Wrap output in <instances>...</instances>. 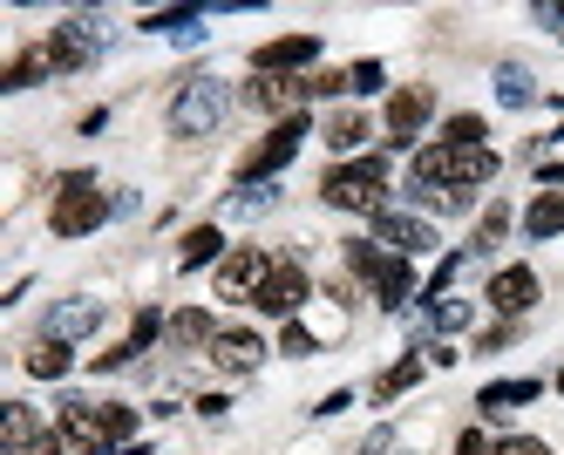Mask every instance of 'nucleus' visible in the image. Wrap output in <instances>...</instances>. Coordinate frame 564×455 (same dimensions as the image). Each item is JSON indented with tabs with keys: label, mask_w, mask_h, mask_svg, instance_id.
Masks as SVG:
<instances>
[{
	"label": "nucleus",
	"mask_w": 564,
	"mask_h": 455,
	"mask_svg": "<svg viewBox=\"0 0 564 455\" xmlns=\"http://www.w3.org/2000/svg\"><path fill=\"white\" fill-rule=\"evenodd\" d=\"M265 272H272V259L252 252V245H238V252L218 266V300H252L259 285H265Z\"/></svg>",
	"instance_id": "10"
},
{
	"label": "nucleus",
	"mask_w": 564,
	"mask_h": 455,
	"mask_svg": "<svg viewBox=\"0 0 564 455\" xmlns=\"http://www.w3.org/2000/svg\"><path fill=\"white\" fill-rule=\"evenodd\" d=\"M360 137H368V122H360V116H334V122H327V143H334V150H354Z\"/></svg>",
	"instance_id": "30"
},
{
	"label": "nucleus",
	"mask_w": 564,
	"mask_h": 455,
	"mask_svg": "<svg viewBox=\"0 0 564 455\" xmlns=\"http://www.w3.org/2000/svg\"><path fill=\"white\" fill-rule=\"evenodd\" d=\"M28 435H42V422H34V408H28V401H8V415H0V442H8V448H21Z\"/></svg>",
	"instance_id": "22"
},
{
	"label": "nucleus",
	"mask_w": 564,
	"mask_h": 455,
	"mask_svg": "<svg viewBox=\"0 0 564 455\" xmlns=\"http://www.w3.org/2000/svg\"><path fill=\"white\" fill-rule=\"evenodd\" d=\"M300 96H313V82H293V75H259L246 89V102H259V109H293Z\"/></svg>",
	"instance_id": "17"
},
{
	"label": "nucleus",
	"mask_w": 564,
	"mask_h": 455,
	"mask_svg": "<svg viewBox=\"0 0 564 455\" xmlns=\"http://www.w3.org/2000/svg\"><path fill=\"white\" fill-rule=\"evenodd\" d=\"M313 55H319V41H313V34H286V41H265L252 62H259L265 75H286V68H306Z\"/></svg>",
	"instance_id": "16"
},
{
	"label": "nucleus",
	"mask_w": 564,
	"mask_h": 455,
	"mask_svg": "<svg viewBox=\"0 0 564 455\" xmlns=\"http://www.w3.org/2000/svg\"><path fill=\"white\" fill-rule=\"evenodd\" d=\"M375 245H394V259H409V252H435V231L415 212H381L375 218Z\"/></svg>",
	"instance_id": "11"
},
{
	"label": "nucleus",
	"mask_w": 564,
	"mask_h": 455,
	"mask_svg": "<svg viewBox=\"0 0 564 455\" xmlns=\"http://www.w3.org/2000/svg\"><path fill=\"white\" fill-rule=\"evenodd\" d=\"M102 41H109V28H102L96 14H75V21H62V28L42 41V48H48V62H55V68H89Z\"/></svg>",
	"instance_id": "7"
},
{
	"label": "nucleus",
	"mask_w": 564,
	"mask_h": 455,
	"mask_svg": "<svg viewBox=\"0 0 564 455\" xmlns=\"http://www.w3.org/2000/svg\"><path fill=\"white\" fill-rule=\"evenodd\" d=\"M225 116H231V89H225L218 75H191L184 89H177V102H171V130L184 143H197V137H218Z\"/></svg>",
	"instance_id": "3"
},
{
	"label": "nucleus",
	"mask_w": 564,
	"mask_h": 455,
	"mask_svg": "<svg viewBox=\"0 0 564 455\" xmlns=\"http://www.w3.org/2000/svg\"><path fill=\"white\" fill-rule=\"evenodd\" d=\"M429 326H435V334H463V326H469V306H463V300H429Z\"/></svg>",
	"instance_id": "28"
},
{
	"label": "nucleus",
	"mask_w": 564,
	"mask_h": 455,
	"mask_svg": "<svg viewBox=\"0 0 564 455\" xmlns=\"http://www.w3.org/2000/svg\"><path fill=\"white\" fill-rule=\"evenodd\" d=\"M272 197H279V191H259V184H252L246 197H231V212H238V218H259V212H265Z\"/></svg>",
	"instance_id": "33"
},
{
	"label": "nucleus",
	"mask_w": 564,
	"mask_h": 455,
	"mask_svg": "<svg viewBox=\"0 0 564 455\" xmlns=\"http://www.w3.org/2000/svg\"><path fill=\"white\" fill-rule=\"evenodd\" d=\"M347 89H354V96H375V89H381V62H354V68H347Z\"/></svg>",
	"instance_id": "31"
},
{
	"label": "nucleus",
	"mask_w": 564,
	"mask_h": 455,
	"mask_svg": "<svg viewBox=\"0 0 564 455\" xmlns=\"http://www.w3.org/2000/svg\"><path fill=\"white\" fill-rule=\"evenodd\" d=\"M212 360L231 367V375H252V367L265 360V340L252 334V326H225V334L212 340Z\"/></svg>",
	"instance_id": "13"
},
{
	"label": "nucleus",
	"mask_w": 564,
	"mask_h": 455,
	"mask_svg": "<svg viewBox=\"0 0 564 455\" xmlns=\"http://www.w3.org/2000/svg\"><path fill=\"white\" fill-rule=\"evenodd\" d=\"M523 231H531V238H557L564 231V191H544L531 204V218H523Z\"/></svg>",
	"instance_id": "19"
},
{
	"label": "nucleus",
	"mask_w": 564,
	"mask_h": 455,
	"mask_svg": "<svg viewBox=\"0 0 564 455\" xmlns=\"http://www.w3.org/2000/svg\"><path fill=\"white\" fill-rule=\"evenodd\" d=\"M171 340H177V347H212L218 326H212V313H177V319H171Z\"/></svg>",
	"instance_id": "21"
},
{
	"label": "nucleus",
	"mask_w": 564,
	"mask_h": 455,
	"mask_svg": "<svg viewBox=\"0 0 564 455\" xmlns=\"http://www.w3.org/2000/svg\"><path fill=\"white\" fill-rule=\"evenodd\" d=\"M557 394H564V375H557Z\"/></svg>",
	"instance_id": "37"
},
{
	"label": "nucleus",
	"mask_w": 564,
	"mask_h": 455,
	"mask_svg": "<svg viewBox=\"0 0 564 455\" xmlns=\"http://www.w3.org/2000/svg\"><path fill=\"white\" fill-rule=\"evenodd\" d=\"M300 137H306V116H286V122H279V130H272L246 163H238V177H246V184H265L272 171H286L293 150H300Z\"/></svg>",
	"instance_id": "8"
},
{
	"label": "nucleus",
	"mask_w": 564,
	"mask_h": 455,
	"mask_svg": "<svg viewBox=\"0 0 564 455\" xmlns=\"http://www.w3.org/2000/svg\"><path fill=\"white\" fill-rule=\"evenodd\" d=\"M109 212H116V197L96 191L83 171H75V177L62 184V197H55V231H62V238H83V231H96Z\"/></svg>",
	"instance_id": "6"
},
{
	"label": "nucleus",
	"mask_w": 564,
	"mask_h": 455,
	"mask_svg": "<svg viewBox=\"0 0 564 455\" xmlns=\"http://www.w3.org/2000/svg\"><path fill=\"white\" fill-rule=\"evenodd\" d=\"M8 455H68V442L55 435V429H42V435H28L21 448H8Z\"/></svg>",
	"instance_id": "32"
},
{
	"label": "nucleus",
	"mask_w": 564,
	"mask_h": 455,
	"mask_svg": "<svg viewBox=\"0 0 564 455\" xmlns=\"http://www.w3.org/2000/svg\"><path fill=\"white\" fill-rule=\"evenodd\" d=\"M497 177V150H456V143H435V150H422L415 156V184H429V191H476V184H490Z\"/></svg>",
	"instance_id": "1"
},
{
	"label": "nucleus",
	"mask_w": 564,
	"mask_h": 455,
	"mask_svg": "<svg viewBox=\"0 0 564 455\" xmlns=\"http://www.w3.org/2000/svg\"><path fill=\"white\" fill-rule=\"evenodd\" d=\"M544 388L538 381H497V388H482V415H503V408H517V401H538Z\"/></svg>",
	"instance_id": "20"
},
{
	"label": "nucleus",
	"mask_w": 564,
	"mask_h": 455,
	"mask_svg": "<svg viewBox=\"0 0 564 455\" xmlns=\"http://www.w3.org/2000/svg\"><path fill=\"white\" fill-rule=\"evenodd\" d=\"M456 455H482V435H476V429H469V435H463V442H456Z\"/></svg>",
	"instance_id": "36"
},
{
	"label": "nucleus",
	"mask_w": 564,
	"mask_h": 455,
	"mask_svg": "<svg viewBox=\"0 0 564 455\" xmlns=\"http://www.w3.org/2000/svg\"><path fill=\"white\" fill-rule=\"evenodd\" d=\"M218 245H225L218 225H197V231L184 238V266H212V259H218Z\"/></svg>",
	"instance_id": "27"
},
{
	"label": "nucleus",
	"mask_w": 564,
	"mask_h": 455,
	"mask_svg": "<svg viewBox=\"0 0 564 455\" xmlns=\"http://www.w3.org/2000/svg\"><path fill=\"white\" fill-rule=\"evenodd\" d=\"M137 429V408H96V401H62V415H55V435L68 448H83V455H102L109 442H123Z\"/></svg>",
	"instance_id": "2"
},
{
	"label": "nucleus",
	"mask_w": 564,
	"mask_h": 455,
	"mask_svg": "<svg viewBox=\"0 0 564 455\" xmlns=\"http://www.w3.org/2000/svg\"><path fill=\"white\" fill-rule=\"evenodd\" d=\"M102 326V300H62L55 313H48V340H83V334H96Z\"/></svg>",
	"instance_id": "14"
},
{
	"label": "nucleus",
	"mask_w": 564,
	"mask_h": 455,
	"mask_svg": "<svg viewBox=\"0 0 564 455\" xmlns=\"http://www.w3.org/2000/svg\"><path fill=\"white\" fill-rule=\"evenodd\" d=\"M503 231H510V212H503V204H490V212H482V225H476V245H469V252H490Z\"/></svg>",
	"instance_id": "29"
},
{
	"label": "nucleus",
	"mask_w": 564,
	"mask_h": 455,
	"mask_svg": "<svg viewBox=\"0 0 564 455\" xmlns=\"http://www.w3.org/2000/svg\"><path fill=\"white\" fill-rule=\"evenodd\" d=\"M497 96H503L510 109H523V102L538 96V89H531V68H517V62H503V68H497Z\"/></svg>",
	"instance_id": "23"
},
{
	"label": "nucleus",
	"mask_w": 564,
	"mask_h": 455,
	"mask_svg": "<svg viewBox=\"0 0 564 455\" xmlns=\"http://www.w3.org/2000/svg\"><path fill=\"white\" fill-rule=\"evenodd\" d=\"M429 109H435V89H394V102H388V143H415Z\"/></svg>",
	"instance_id": "12"
},
{
	"label": "nucleus",
	"mask_w": 564,
	"mask_h": 455,
	"mask_svg": "<svg viewBox=\"0 0 564 455\" xmlns=\"http://www.w3.org/2000/svg\"><path fill=\"white\" fill-rule=\"evenodd\" d=\"M252 306H259V313H272V319H293V313L306 306V266L279 259V266L265 272V285L252 293Z\"/></svg>",
	"instance_id": "9"
},
{
	"label": "nucleus",
	"mask_w": 564,
	"mask_h": 455,
	"mask_svg": "<svg viewBox=\"0 0 564 455\" xmlns=\"http://www.w3.org/2000/svg\"><path fill=\"white\" fill-rule=\"evenodd\" d=\"M279 354H293V360H306V354H313V334H306V326H286V340H279Z\"/></svg>",
	"instance_id": "34"
},
{
	"label": "nucleus",
	"mask_w": 564,
	"mask_h": 455,
	"mask_svg": "<svg viewBox=\"0 0 564 455\" xmlns=\"http://www.w3.org/2000/svg\"><path fill=\"white\" fill-rule=\"evenodd\" d=\"M28 375H42V381H62V375H68V347H62V340H42V347L28 354Z\"/></svg>",
	"instance_id": "24"
},
{
	"label": "nucleus",
	"mask_w": 564,
	"mask_h": 455,
	"mask_svg": "<svg viewBox=\"0 0 564 455\" xmlns=\"http://www.w3.org/2000/svg\"><path fill=\"white\" fill-rule=\"evenodd\" d=\"M490 455H551L544 442H531V435H510V442H497Z\"/></svg>",
	"instance_id": "35"
},
{
	"label": "nucleus",
	"mask_w": 564,
	"mask_h": 455,
	"mask_svg": "<svg viewBox=\"0 0 564 455\" xmlns=\"http://www.w3.org/2000/svg\"><path fill=\"white\" fill-rule=\"evenodd\" d=\"M415 381H422V360H394V367H388V375L375 381V394H381V401H394V394H409Z\"/></svg>",
	"instance_id": "26"
},
{
	"label": "nucleus",
	"mask_w": 564,
	"mask_h": 455,
	"mask_svg": "<svg viewBox=\"0 0 564 455\" xmlns=\"http://www.w3.org/2000/svg\"><path fill=\"white\" fill-rule=\"evenodd\" d=\"M55 62H48V48H28V55H14V68H8V89H34Z\"/></svg>",
	"instance_id": "25"
},
{
	"label": "nucleus",
	"mask_w": 564,
	"mask_h": 455,
	"mask_svg": "<svg viewBox=\"0 0 564 455\" xmlns=\"http://www.w3.org/2000/svg\"><path fill=\"white\" fill-rule=\"evenodd\" d=\"M381 191H388V163L381 156H360V163H347V171L319 177V197H327L334 212H375L381 218Z\"/></svg>",
	"instance_id": "4"
},
{
	"label": "nucleus",
	"mask_w": 564,
	"mask_h": 455,
	"mask_svg": "<svg viewBox=\"0 0 564 455\" xmlns=\"http://www.w3.org/2000/svg\"><path fill=\"white\" fill-rule=\"evenodd\" d=\"M531 300H538V272H531V266H503V272L490 279V306H497V313H523Z\"/></svg>",
	"instance_id": "15"
},
{
	"label": "nucleus",
	"mask_w": 564,
	"mask_h": 455,
	"mask_svg": "<svg viewBox=\"0 0 564 455\" xmlns=\"http://www.w3.org/2000/svg\"><path fill=\"white\" fill-rule=\"evenodd\" d=\"M347 266L375 285V300H381L388 313H394V306H409V293H415L409 259H381V252H375V238H354V245H347Z\"/></svg>",
	"instance_id": "5"
},
{
	"label": "nucleus",
	"mask_w": 564,
	"mask_h": 455,
	"mask_svg": "<svg viewBox=\"0 0 564 455\" xmlns=\"http://www.w3.org/2000/svg\"><path fill=\"white\" fill-rule=\"evenodd\" d=\"M156 334H164V313H150V306H143V313H137V326H130V340L116 347V354H102L96 367H102V375H109V367H123V360H137V354H143V347H150Z\"/></svg>",
	"instance_id": "18"
}]
</instances>
